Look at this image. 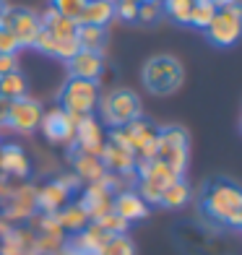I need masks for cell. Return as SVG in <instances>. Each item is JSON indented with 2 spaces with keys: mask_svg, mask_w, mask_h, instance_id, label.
<instances>
[{
  "mask_svg": "<svg viewBox=\"0 0 242 255\" xmlns=\"http://www.w3.org/2000/svg\"><path fill=\"white\" fill-rule=\"evenodd\" d=\"M201 211L203 216L224 229L242 227V193L232 177H211L201 190Z\"/></svg>",
  "mask_w": 242,
  "mask_h": 255,
  "instance_id": "6da1fadb",
  "label": "cell"
},
{
  "mask_svg": "<svg viewBox=\"0 0 242 255\" xmlns=\"http://www.w3.org/2000/svg\"><path fill=\"white\" fill-rule=\"evenodd\" d=\"M143 86L151 91L154 97H169L182 86L185 81V71H182V63L172 55H154L148 57L143 65Z\"/></svg>",
  "mask_w": 242,
  "mask_h": 255,
  "instance_id": "7a4b0ae2",
  "label": "cell"
},
{
  "mask_svg": "<svg viewBox=\"0 0 242 255\" xmlns=\"http://www.w3.org/2000/svg\"><path fill=\"white\" fill-rule=\"evenodd\" d=\"M154 159L161 161L169 172H175L177 177H182V172L188 169V161H190V138H188L185 128H180V125L159 128Z\"/></svg>",
  "mask_w": 242,
  "mask_h": 255,
  "instance_id": "3957f363",
  "label": "cell"
},
{
  "mask_svg": "<svg viewBox=\"0 0 242 255\" xmlns=\"http://www.w3.org/2000/svg\"><path fill=\"white\" fill-rule=\"evenodd\" d=\"M60 110L73 115V118H86V115H94L97 104H99V86L97 81H84V78H68L60 94Z\"/></svg>",
  "mask_w": 242,
  "mask_h": 255,
  "instance_id": "277c9868",
  "label": "cell"
},
{
  "mask_svg": "<svg viewBox=\"0 0 242 255\" xmlns=\"http://www.w3.org/2000/svg\"><path fill=\"white\" fill-rule=\"evenodd\" d=\"M97 107H99V115H102V123L110 125L112 130L115 128H125L135 118H141V99H138V94L130 89L110 91Z\"/></svg>",
  "mask_w": 242,
  "mask_h": 255,
  "instance_id": "5b68a950",
  "label": "cell"
},
{
  "mask_svg": "<svg viewBox=\"0 0 242 255\" xmlns=\"http://www.w3.org/2000/svg\"><path fill=\"white\" fill-rule=\"evenodd\" d=\"M177 180L175 172H169L161 161L156 159H141V167H138V195L151 206V203H159L164 190L169 188L172 182Z\"/></svg>",
  "mask_w": 242,
  "mask_h": 255,
  "instance_id": "8992f818",
  "label": "cell"
},
{
  "mask_svg": "<svg viewBox=\"0 0 242 255\" xmlns=\"http://www.w3.org/2000/svg\"><path fill=\"white\" fill-rule=\"evenodd\" d=\"M240 31H242V10L240 5H229V8H219L211 24L206 26V37H209L211 44L216 47H232L240 39Z\"/></svg>",
  "mask_w": 242,
  "mask_h": 255,
  "instance_id": "52a82bcc",
  "label": "cell"
},
{
  "mask_svg": "<svg viewBox=\"0 0 242 255\" xmlns=\"http://www.w3.org/2000/svg\"><path fill=\"white\" fill-rule=\"evenodd\" d=\"M0 26L13 34L21 47H31L39 29H42L39 16L31 13L29 8H5L3 13H0Z\"/></svg>",
  "mask_w": 242,
  "mask_h": 255,
  "instance_id": "ba28073f",
  "label": "cell"
},
{
  "mask_svg": "<svg viewBox=\"0 0 242 255\" xmlns=\"http://www.w3.org/2000/svg\"><path fill=\"white\" fill-rule=\"evenodd\" d=\"M39 120H42V107L39 102H34L29 97H21V99H13L10 102V110H8V128H13L16 133H34L39 128Z\"/></svg>",
  "mask_w": 242,
  "mask_h": 255,
  "instance_id": "9c48e42d",
  "label": "cell"
},
{
  "mask_svg": "<svg viewBox=\"0 0 242 255\" xmlns=\"http://www.w3.org/2000/svg\"><path fill=\"white\" fill-rule=\"evenodd\" d=\"M39 128H42V133H44L47 141H52V143H71L73 133H76V118L57 107V110H50V112H42Z\"/></svg>",
  "mask_w": 242,
  "mask_h": 255,
  "instance_id": "30bf717a",
  "label": "cell"
},
{
  "mask_svg": "<svg viewBox=\"0 0 242 255\" xmlns=\"http://www.w3.org/2000/svg\"><path fill=\"white\" fill-rule=\"evenodd\" d=\"M71 78H84V81H99L102 71H105V57L102 52H89L78 50L71 60H65Z\"/></svg>",
  "mask_w": 242,
  "mask_h": 255,
  "instance_id": "8fae6325",
  "label": "cell"
},
{
  "mask_svg": "<svg viewBox=\"0 0 242 255\" xmlns=\"http://www.w3.org/2000/svg\"><path fill=\"white\" fill-rule=\"evenodd\" d=\"M76 143H78V151H86V154H102V128L97 123L94 115H86V118H76Z\"/></svg>",
  "mask_w": 242,
  "mask_h": 255,
  "instance_id": "7c38bea8",
  "label": "cell"
},
{
  "mask_svg": "<svg viewBox=\"0 0 242 255\" xmlns=\"http://www.w3.org/2000/svg\"><path fill=\"white\" fill-rule=\"evenodd\" d=\"M112 211L118 214L122 222H138V219L148 216V203L138 195L135 190H122L112 198Z\"/></svg>",
  "mask_w": 242,
  "mask_h": 255,
  "instance_id": "4fadbf2b",
  "label": "cell"
},
{
  "mask_svg": "<svg viewBox=\"0 0 242 255\" xmlns=\"http://www.w3.org/2000/svg\"><path fill=\"white\" fill-rule=\"evenodd\" d=\"M78 206L86 211L89 219H94V222H97V219H102L105 214L112 211V195H110V190L102 182H94L91 188H86L84 195H81Z\"/></svg>",
  "mask_w": 242,
  "mask_h": 255,
  "instance_id": "5bb4252c",
  "label": "cell"
},
{
  "mask_svg": "<svg viewBox=\"0 0 242 255\" xmlns=\"http://www.w3.org/2000/svg\"><path fill=\"white\" fill-rule=\"evenodd\" d=\"M99 159L105 164V169H112V172H128L135 167V154L125 143H118V141H110L107 146H102Z\"/></svg>",
  "mask_w": 242,
  "mask_h": 255,
  "instance_id": "9a60e30c",
  "label": "cell"
},
{
  "mask_svg": "<svg viewBox=\"0 0 242 255\" xmlns=\"http://www.w3.org/2000/svg\"><path fill=\"white\" fill-rule=\"evenodd\" d=\"M115 18V3H105V0H86L84 10L78 16V24L86 26H105Z\"/></svg>",
  "mask_w": 242,
  "mask_h": 255,
  "instance_id": "2e32d148",
  "label": "cell"
},
{
  "mask_svg": "<svg viewBox=\"0 0 242 255\" xmlns=\"http://www.w3.org/2000/svg\"><path fill=\"white\" fill-rule=\"evenodd\" d=\"M76 42L81 50H89V52H102L107 44V29L105 26H86V24H78L76 29Z\"/></svg>",
  "mask_w": 242,
  "mask_h": 255,
  "instance_id": "e0dca14e",
  "label": "cell"
},
{
  "mask_svg": "<svg viewBox=\"0 0 242 255\" xmlns=\"http://www.w3.org/2000/svg\"><path fill=\"white\" fill-rule=\"evenodd\" d=\"M73 167H76V172H78L84 180L99 182L102 177H105V164H102V159L94 156V154L76 151V154H73Z\"/></svg>",
  "mask_w": 242,
  "mask_h": 255,
  "instance_id": "ac0fdd59",
  "label": "cell"
},
{
  "mask_svg": "<svg viewBox=\"0 0 242 255\" xmlns=\"http://www.w3.org/2000/svg\"><path fill=\"white\" fill-rule=\"evenodd\" d=\"M0 167H3L5 172H10V175H16V177H24L29 175V159L26 154L21 151L18 146H3V151H0Z\"/></svg>",
  "mask_w": 242,
  "mask_h": 255,
  "instance_id": "d6986e66",
  "label": "cell"
},
{
  "mask_svg": "<svg viewBox=\"0 0 242 255\" xmlns=\"http://www.w3.org/2000/svg\"><path fill=\"white\" fill-rule=\"evenodd\" d=\"M26 91H29V81L21 71H13V73L0 78V97H5L8 102L26 97Z\"/></svg>",
  "mask_w": 242,
  "mask_h": 255,
  "instance_id": "ffe728a7",
  "label": "cell"
},
{
  "mask_svg": "<svg viewBox=\"0 0 242 255\" xmlns=\"http://www.w3.org/2000/svg\"><path fill=\"white\" fill-rule=\"evenodd\" d=\"M188 201H190V185L182 180V177H177V180L164 190V195H161L159 203L164 206V208H182Z\"/></svg>",
  "mask_w": 242,
  "mask_h": 255,
  "instance_id": "44dd1931",
  "label": "cell"
},
{
  "mask_svg": "<svg viewBox=\"0 0 242 255\" xmlns=\"http://www.w3.org/2000/svg\"><path fill=\"white\" fill-rule=\"evenodd\" d=\"M71 198V188H65V182H55V185H47L42 193L39 203L47 208V211H60V208L68 203Z\"/></svg>",
  "mask_w": 242,
  "mask_h": 255,
  "instance_id": "7402d4cb",
  "label": "cell"
},
{
  "mask_svg": "<svg viewBox=\"0 0 242 255\" xmlns=\"http://www.w3.org/2000/svg\"><path fill=\"white\" fill-rule=\"evenodd\" d=\"M216 10H219V8L211 3V0H195L193 10H190V18H188V26L206 31V26L211 24V18H214Z\"/></svg>",
  "mask_w": 242,
  "mask_h": 255,
  "instance_id": "603a6c76",
  "label": "cell"
},
{
  "mask_svg": "<svg viewBox=\"0 0 242 255\" xmlns=\"http://www.w3.org/2000/svg\"><path fill=\"white\" fill-rule=\"evenodd\" d=\"M97 255H135V245L128 235H110Z\"/></svg>",
  "mask_w": 242,
  "mask_h": 255,
  "instance_id": "cb8c5ba5",
  "label": "cell"
},
{
  "mask_svg": "<svg viewBox=\"0 0 242 255\" xmlns=\"http://www.w3.org/2000/svg\"><path fill=\"white\" fill-rule=\"evenodd\" d=\"M193 3L195 0H161V13H167L177 24H188Z\"/></svg>",
  "mask_w": 242,
  "mask_h": 255,
  "instance_id": "d4e9b609",
  "label": "cell"
},
{
  "mask_svg": "<svg viewBox=\"0 0 242 255\" xmlns=\"http://www.w3.org/2000/svg\"><path fill=\"white\" fill-rule=\"evenodd\" d=\"M89 222H91V219L86 216V211L81 206H68V208L60 211V224L65 229H71V232H84Z\"/></svg>",
  "mask_w": 242,
  "mask_h": 255,
  "instance_id": "484cf974",
  "label": "cell"
},
{
  "mask_svg": "<svg viewBox=\"0 0 242 255\" xmlns=\"http://www.w3.org/2000/svg\"><path fill=\"white\" fill-rule=\"evenodd\" d=\"M84 5H86V0H50V8L57 16L71 18L76 24H78V16H81V10H84Z\"/></svg>",
  "mask_w": 242,
  "mask_h": 255,
  "instance_id": "4316f807",
  "label": "cell"
},
{
  "mask_svg": "<svg viewBox=\"0 0 242 255\" xmlns=\"http://www.w3.org/2000/svg\"><path fill=\"white\" fill-rule=\"evenodd\" d=\"M159 18H161V5L159 3H138L135 21H141V24H156Z\"/></svg>",
  "mask_w": 242,
  "mask_h": 255,
  "instance_id": "83f0119b",
  "label": "cell"
},
{
  "mask_svg": "<svg viewBox=\"0 0 242 255\" xmlns=\"http://www.w3.org/2000/svg\"><path fill=\"white\" fill-rule=\"evenodd\" d=\"M135 13H138V3H135V0H118V3H115V16H118V18L135 21Z\"/></svg>",
  "mask_w": 242,
  "mask_h": 255,
  "instance_id": "f1b7e54d",
  "label": "cell"
},
{
  "mask_svg": "<svg viewBox=\"0 0 242 255\" xmlns=\"http://www.w3.org/2000/svg\"><path fill=\"white\" fill-rule=\"evenodd\" d=\"M18 50H21V44L16 42V37L8 29L0 26V52H3V55H16Z\"/></svg>",
  "mask_w": 242,
  "mask_h": 255,
  "instance_id": "f546056e",
  "label": "cell"
},
{
  "mask_svg": "<svg viewBox=\"0 0 242 255\" xmlns=\"http://www.w3.org/2000/svg\"><path fill=\"white\" fill-rule=\"evenodd\" d=\"M18 71V63H16V55H3L0 52V78Z\"/></svg>",
  "mask_w": 242,
  "mask_h": 255,
  "instance_id": "4dcf8cb0",
  "label": "cell"
},
{
  "mask_svg": "<svg viewBox=\"0 0 242 255\" xmlns=\"http://www.w3.org/2000/svg\"><path fill=\"white\" fill-rule=\"evenodd\" d=\"M8 110H10V102L5 97H0V125L8 123Z\"/></svg>",
  "mask_w": 242,
  "mask_h": 255,
  "instance_id": "1f68e13d",
  "label": "cell"
},
{
  "mask_svg": "<svg viewBox=\"0 0 242 255\" xmlns=\"http://www.w3.org/2000/svg\"><path fill=\"white\" fill-rule=\"evenodd\" d=\"M211 3H214L216 8H229V5H235L237 0H211Z\"/></svg>",
  "mask_w": 242,
  "mask_h": 255,
  "instance_id": "d6a6232c",
  "label": "cell"
},
{
  "mask_svg": "<svg viewBox=\"0 0 242 255\" xmlns=\"http://www.w3.org/2000/svg\"><path fill=\"white\" fill-rule=\"evenodd\" d=\"M5 8H8V0H0V13H3Z\"/></svg>",
  "mask_w": 242,
  "mask_h": 255,
  "instance_id": "836d02e7",
  "label": "cell"
},
{
  "mask_svg": "<svg viewBox=\"0 0 242 255\" xmlns=\"http://www.w3.org/2000/svg\"><path fill=\"white\" fill-rule=\"evenodd\" d=\"M105 3H118V0H105Z\"/></svg>",
  "mask_w": 242,
  "mask_h": 255,
  "instance_id": "e575fe53",
  "label": "cell"
},
{
  "mask_svg": "<svg viewBox=\"0 0 242 255\" xmlns=\"http://www.w3.org/2000/svg\"><path fill=\"white\" fill-rule=\"evenodd\" d=\"M34 255H47V253H34Z\"/></svg>",
  "mask_w": 242,
  "mask_h": 255,
  "instance_id": "d590c367",
  "label": "cell"
}]
</instances>
